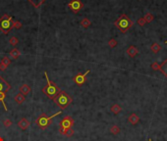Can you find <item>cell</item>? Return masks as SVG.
I'll use <instances>...</instances> for the list:
<instances>
[{
    "label": "cell",
    "instance_id": "8d00e7d4",
    "mask_svg": "<svg viewBox=\"0 0 167 141\" xmlns=\"http://www.w3.org/2000/svg\"><path fill=\"white\" fill-rule=\"evenodd\" d=\"M165 43H166V44H167V40H166V41H165Z\"/></svg>",
    "mask_w": 167,
    "mask_h": 141
},
{
    "label": "cell",
    "instance_id": "4dcf8cb0",
    "mask_svg": "<svg viewBox=\"0 0 167 141\" xmlns=\"http://www.w3.org/2000/svg\"><path fill=\"white\" fill-rule=\"evenodd\" d=\"M159 67H160V66H159L156 62H154V63L151 65V69L153 71H159Z\"/></svg>",
    "mask_w": 167,
    "mask_h": 141
},
{
    "label": "cell",
    "instance_id": "9c48e42d",
    "mask_svg": "<svg viewBox=\"0 0 167 141\" xmlns=\"http://www.w3.org/2000/svg\"><path fill=\"white\" fill-rule=\"evenodd\" d=\"M11 89V85L0 76V92H7Z\"/></svg>",
    "mask_w": 167,
    "mask_h": 141
},
{
    "label": "cell",
    "instance_id": "f546056e",
    "mask_svg": "<svg viewBox=\"0 0 167 141\" xmlns=\"http://www.w3.org/2000/svg\"><path fill=\"white\" fill-rule=\"evenodd\" d=\"M138 24H139V26H141V27H143L145 24H147V22H146V20L143 19V17H142V18H140V19L138 20Z\"/></svg>",
    "mask_w": 167,
    "mask_h": 141
},
{
    "label": "cell",
    "instance_id": "d6986e66",
    "mask_svg": "<svg viewBox=\"0 0 167 141\" xmlns=\"http://www.w3.org/2000/svg\"><path fill=\"white\" fill-rule=\"evenodd\" d=\"M150 49H151V51L153 53H158L159 51H160V49H161V46L159 45L158 43H153L151 44V46H150Z\"/></svg>",
    "mask_w": 167,
    "mask_h": 141
},
{
    "label": "cell",
    "instance_id": "5b68a950",
    "mask_svg": "<svg viewBox=\"0 0 167 141\" xmlns=\"http://www.w3.org/2000/svg\"><path fill=\"white\" fill-rule=\"evenodd\" d=\"M13 28V20H3L0 19V29L4 34H8L11 29Z\"/></svg>",
    "mask_w": 167,
    "mask_h": 141
},
{
    "label": "cell",
    "instance_id": "ffe728a7",
    "mask_svg": "<svg viewBox=\"0 0 167 141\" xmlns=\"http://www.w3.org/2000/svg\"><path fill=\"white\" fill-rule=\"evenodd\" d=\"M5 97H6L5 92H0V102L3 104V107H4L5 111H8V108H7V106H6V104H5V102H4Z\"/></svg>",
    "mask_w": 167,
    "mask_h": 141
},
{
    "label": "cell",
    "instance_id": "cb8c5ba5",
    "mask_svg": "<svg viewBox=\"0 0 167 141\" xmlns=\"http://www.w3.org/2000/svg\"><path fill=\"white\" fill-rule=\"evenodd\" d=\"M9 42H10V44H11V45L16 46L17 44L19 43V39L17 38V37H15V36H12V37L9 39Z\"/></svg>",
    "mask_w": 167,
    "mask_h": 141
},
{
    "label": "cell",
    "instance_id": "7a4b0ae2",
    "mask_svg": "<svg viewBox=\"0 0 167 141\" xmlns=\"http://www.w3.org/2000/svg\"><path fill=\"white\" fill-rule=\"evenodd\" d=\"M53 101L55 102V104H56L58 107H60L62 110H63V109H66V108L68 107L69 105L72 103L73 99H72V97H71L66 91H62V90H61V92L59 93L58 95L54 98Z\"/></svg>",
    "mask_w": 167,
    "mask_h": 141
},
{
    "label": "cell",
    "instance_id": "1f68e13d",
    "mask_svg": "<svg viewBox=\"0 0 167 141\" xmlns=\"http://www.w3.org/2000/svg\"><path fill=\"white\" fill-rule=\"evenodd\" d=\"M6 69H7V66H5L4 64L0 63V71H3L4 72Z\"/></svg>",
    "mask_w": 167,
    "mask_h": 141
},
{
    "label": "cell",
    "instance_id": "d590c367",
    "mask_svg": "<svg viewBox=\"0 0 167 141\" xmlns=\"http://www.w3.org/2000/svg\"><path fill=\"white\" fill-rule=\"evenodd\" d=\"M148 141H151V139H148Z\"/></svg>",
    "mask_w": 167,
    "mask_h": 141
},
{
    "label": "cell",
    "instance_id": "ba28073f",
    "mask_svg": "<svg viewBox=\"0 0 167 141\" xmlns=\"http://www.w3.org/2000/svg\"><path fill=\"white\" fill-rule=\"evenodd\" d=\"M90 71L89 70H88L87 72L85 73H79V74H77L75 78H74V81L77 83L78 85H83L84 83H85V81H86V77H87V74H88V73H89Z\"/></svg>",
    "mask_w": 167,
    "mask_h": 141
},
{
    "label": "cell",
    "instance_id": "277c9868",
    "mask_svg": "<svg viewBox=\"0 0 167 141\" xmlns=\"http://www.w3.org/2000/svg\"><path fill=\"white\" fill-rule=\"evenodd\" d=\"M60 114H61V112H58V113H56V114H54V115H52L51 117H48V116L45 115V114H41V115L35 120V123H36V126H37L39 128L44 129V128H46V127H49V126L52 123V119L55 118L56 116L60 115Z\"/></svg>",
    "mask_w": 167,
    "mask_h": 141
},
{
    "label": "cell",
    "instance_id": "ac0fdd59",
    "mask_svg": "<svg viewBox=\"0 0 167 141\" xmlns=\"http://www.w3.org/2000/svg\"><path fill=\"white\" fill-rule=\"evenodd\" d=\"M111 112L113 113V114H115V115H117V114H119V113L121 112V110H122V108L120 107L118 104H114L112 107H111Z\"/></svg>",
    "mask_w": 167,
    "mask_h": 141
},
{
    "label": "cell",
    "instance_id": "30bf717a",
    "mask_svg": "<svg viewBox=\"0 0 167 141\" xmlns=\"http://www.w3.org/2000/svg\"><path fill=\"white\" fill-rule=\"evenodd\" d=\"M139 53V50L136 46H134V45H131L130 47H128L127 49V54L131 57V58H134V57H136Z\"/></svg>",
    "mask_w": 167,
    "mask_h": 141
},
{
    "label": "cell",
    "instance_id": "44dd1931",
    "mask_svg": "<svg viewBox=\"0 0 167 141\" xmlns=\"http://www.w3.org/2000/svg\"><path fill=\"white\" fill-rule=\"evenodd\" d=\"M90 21L88 19H87V18H85V19H83L82 21H81V24H82V27H84V28H88L89 26H90Z\"/></svg>",
    "mask_w": 167,
    "mask_h": 141
},
{
    "label": "cell",
    "instance_id": "d6a6232c",
    "mask_svg": "<svg viewBox=\"0 0 167 141\" xmlns=\"http://www.w3.org/2000/svg\"><path fill=\"white\" fill-rule=\"evenodd\" d=\"M1 19H3V20H10V19H12V17H11V16H9V15H3Z\"/></svg>",
    "mask_w": 167,
    "mask_h": 141
},
{
    "label": "cell",
    "instance_id": "836d02e7",
    "mask_svg": "<svg viewBox=\"0 0 167 141\" xmlns=\"http://www.w3.org/2000/svg\"><path fill=\"white\" fill-rule=\"evenodd\" d=\"M59 132H60L61 134H64V135H65V132H66V128H63V127H60V128H59Z\"/></svg>",
    "mask_w": 167,
    "mask_h": 141
},
{
    "label": "cell",
    "instance_id": "603a6c76",
    "mask_svg": "<svg viewBox=\"0 0 167 141\" xmlns=\"http://www.w3.org/2000/svg\"><path fill=\"white\" fill-rule=\"evenodd\" d=\"M110 132L113 133V134H118L120 132V128H119L118 126L114 125V126H112V127H110Z\"/></svg>",
    "mask_w": 167,
    "mask_h": 141
},
{
    "label": "cell",
    "instance_id": "f1b7e54d",
    "mask_svg": "<svg viewBox=\"0 0 167 141\" xmlns=\"http://www.w3.org/2000/svg\"><path fill=\"white\" fill-rule=\"evenodd\" d=\"M13 28L15 29H21L22 28V24L19 21H13Z\"/></svg>",
    "mask_w": 167,
    "mask_h": 141
},
{
    "label": "cell",
    "instance_id": "8992f818",
    "mask_svg": "<svg viewBox=\"0 0 167 141\" xmlns=\"http://www.w3.org/2000/svg\"><path fill=\"white\" fill-rule=\"evenodd\" d=\"M69 8L73 11L74 13H78L80 10L84 7L83 3L81 2V0H72L68 4Z\"/></svg>",
    "mask_w": 167,
    "mask_h": 141
},
{
    "label": "cell",
    "instance_id": "9a60e30c",
    "mask_svg": "<svg viewBox=\"0 0 167 141\" xmlns=\"http://www.w3.org/2000/svg\"><path fill=\"white\" fill-rule=\"evenodd\" d=\"M31 4L34 6V8H39L41 4H43L45 0H28Z\"/></svg>",
    "mask_w": 167,
    "mask_h": 141
},
{
    "label": "cell",
    "instance_id": "83f0119b",
    "mask_svg": "<svg viewBox=\"0 0 167 141\" xmlns=\"http://www.w3.org/2000/svg\"><path fill=\"white\" fill-rule=\"evenodd\" d=\"M3 125H4L5 127H9L12 126V121L11 120H9V119H6V120H4L3 121Z\"/></svg>",
    "mask_w": 167,
    "mask_h": 141
},
{
    "label": "cell",
    "instance_id": "8fae6325",
    "mask_svg": "<svg viewBox=\"0 0 167 141\" xmlns=\"http://www.w3.org/2000/svg\"><path fill=\"white\" fill-rule=\"evenodd\" d=\"M18 126H19V127L22 129V130H26V129L29 127V122L26 119V118H23V119H21L19 121Z\"/></svg>",
    "mask_w": 167,
    "mask_h": 141
},
{
    "label": "cell",
    "instance_id": "3957f363",
    "mask_svg": "<svg viewBox=\"0 0 167 141\" xmlns=\"http://www.w3.org/2000/svg\"><path fill=\"white\" fill-rule=\"evenodd\" d=\"M114 24H115V27H117L118 29H120L122 32H126L130 28H132L133 22L129 19L125 14H122L119 18H118L117 21L114 23Z\"/></svg>",
    "mask_w": 167,
    "mask_h": 141
},
{
    "label": "cell",
    "instance_id": "2e32d148",
    "mask_svg": "<svg viewBox=\"0 0 167 141\" xmlns=\"http://www.w3.org/2000/svg\"><path fill=\"white\" fill-rule=\"evenodd\" d=\"M159 71H160V72H161V73L167 78V59L161 64V65H160V67H159Z\"/></svg>",
    "mask_w": 167,
    "mask_h": 141
},
{
    "label": "cell",
    "instance_id": "5bb4252c",
    "mask_svg": "<svg viewBox=\"0 0 167 141\" xmlns=\"http://www.w3.org/2000/svg\"><path fill=\"white\" fill-rule=\"evenodd\" d=\"M15 102H17L18 104H23L25 102V100H26V97H25V95H23L22 93H19V94H17L16 96H15Z\"/></svg>",
    "mask_w": 167,
    "mask_h": 141
},
{
    "label": "cell",
    "instance_id": "484cf974",
    "mask_svg": "<svg viewBox=\"0 0 167 141\" xmlns=\"http://www.w3.org/2000/svg\"><path fill=\"white\" fill-rule=\"evenodd\" d=\"M108 45H109V47H111V48L116 47V45H117V41H116V39L111 38L110 40H109V42H108Z\"/></svg>",
    "mask_w": 167,
    "mask_h": 141
},
{
    "label": "cell",
    "instance_id": "4fadbf2b",
    "mask_svg": "<svg viewBox=\"0 0 167 141\" xmlns=\"http://www.w3.org/2000/svg\"><path fill=\"white\" fill-rule=\"evenodd\" d=\"M139 121H140V118L138 117L136 114H132L130 117L128 118V122H130V123H132V125H136V123H138Z\"/></svg>",
    "mask_w": 167,
    "mask_h": 141
},
{
    "label": "cell",
    "instance_id": "e0dca14e",
    "mask_svg": "<svg viewBox=\"0 0 167 141\" xmlns=\"http://www.w3.org/2000/svg\"><path fill=\"white\" fill-rule=\"evenodd\" d=\"M9 55L11 56V58L12 59H15V60H16V59L19 58V56L21 55V53H20V51L17 48H14L11 52H10Z\"/></svg>",
    "mask_w": 167,
    "mask_h": 141
},
{
    "label": "cell",
    "instance_id": "6da1fadb",
    "mask_svg": "<svg viewBox=\"0 0 167 141\" xmlns=\"http://www.w3.org/2000/svg\"><path fill=\"white\" fill-rule=\"evenodd\" d=\"M45 78H46V81H47V84L46 86H44L42 88V92L49 98V99H52L53 100L54 98L58 95L59 93L61 92V89L59 88V86H57L56 83L50 81V79L48 78V74H47V72H45Z\"/></svg>",
    "mask_w": 167,
    "mask_h": 141
},
{
    "label": "cell",
    "instance_id": "e575fe53",
    "mask_svg": "<svg viewBox=\"0 0 167 141\" xmlns=\"http://www.w3.org/2000/svg\"><path fill=\"white\" fill-rule=\"evenodd\" d=\"M0 141H3V138H0Z\"/></svg>",
    "mask_w": 167,
    "mask_h": 141
},
{
    "label": "cell",
    "instance_id": "4316f807",
    "mask_svg": "<svg viewBox=\"0 0 167 141\" xmlns=\"http://www.w3.org/2000/svg\"><path fill=\"white\" fill-rule=\"evenodd\" d=\"M74 133H75V131H74V129L71 127V128H67L66 129V132H65V135L67 137H71L72 135H73Z\"/></svg>",
    "mask_w": 167,
    "mask_h": 141
},
{
    "label": "cell",
    "instance_id": "d4e9b609",
    "mask_svg": "<svg viewBox=\"0 0 167 141\" xmlns=\"http://www.w3.org/2000/svg\"><path fill=\"white\" fill-rule=\"evenodd\" d=\"M1 63L4 64L5 66H7V67H8L10 64H11V60H10L7 56H5V57H3V58H2V60H1Z\"/></svg>",
    "mask_w": 167,
    "mask_h": 141
},
{
    "label": "cell",
    "instance_id": "7c38bea8",
    "mask_svg": "<svg viewBox=\"0 0 167 141\" xmlns=\"http://www.w3.org/2000/svg\"><path fill=\"white\" fill-rule=\"evenodd\" d=\"M19 89H20V93H22V94L25 95V96L28 95V94L31 92V87H29L28 84H26V83H25V84H22V85L20 86Z\"/></svg>",
    "mask_w": 167,
    "mask_h": 141
},
{
    "label": "cell",
    "instance_id": "52a82bcc",
    "mask_svg": "<svg viewBox=\"0 0 167 141\" xmlns=\"http://www.w3.org/2000/svg\"><path fill=\"white\" fill-rule=\"evenodd\" d=\"M74 123H75V121H74V119H72L71 117H65L60 122V127H63V128H71V127L74 126Z\"/></svg>",
    "mask_w": 167,
    "mask_h": 141
},
{
    "label": "cell",
    "instance_id": "7402d4cb",
    "mask_svg": "<svg viewBox=\"0 0 167 141\" xmlns=\"http://www.w3.org/2000/svg\"><path fill=\"white\" fill-rule=\"evenodd\" d=\"M143 19L146 20L147 23H150V22H152V20L154 19V16L152 14H150V13H147V14L145 15Z\"/></svg>",
    "mask_w": 167,
    "mask_h": 141
}]
</instances>
